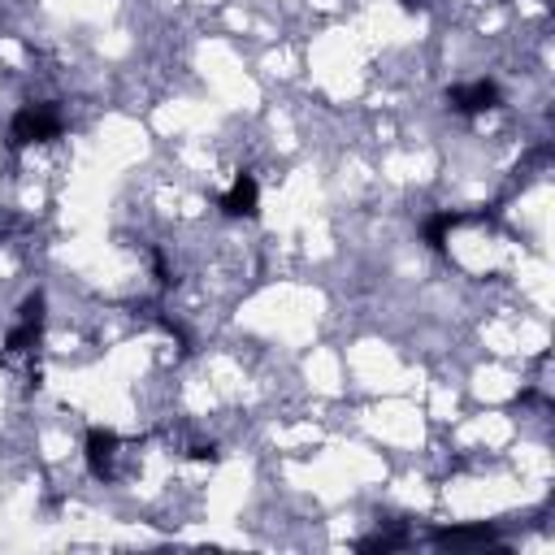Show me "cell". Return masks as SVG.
I'll return each mask as SVG.
<instances>
[{
  "label": "cell",
  "instance_id": "obj_1",
  "mask_svg": "<svg viewBox=\"0 0 555 555\" xmlns=\"http://www.w3.org/2000/svg\"><path fill=\"white\" fill-rule=\"evenodd\" d=\"M57 131H61V118L48 105L22 109L18 122H14V139H18V144H48V139H57Z\"/></svg>",
  "mask_w": 555,
  "mask_h": 555
},
{
  "label": "cell",
  "instance_id": "obj_2",
  "mask_svg": "<svg viewBox=\"0 0 555 555\" xmlns=\"http://www.w3.org/2000/svg\"><path fill=\"white\" fill-rule=\"evenodd\" d=\"M122 443H118V434H92V443H87V464H92V473L100 477V482H113L118 477V464H122Z\"/></svg>",
  "mask_w": 555,
  "mask_h": 555
},
{
  "label": "cell",
  "instance_id": "obj_3",
  "mask_svg": "<svg viewBox=\"0 0 555 555\" xmlns=\"http://www.w3.org/2000/svg\"><path fill=\"white\" fill-rule=\"evenodd\" d=\"M495 100H499V92H495V83H473V87H456L451 92V105H456L460 113H482V109H495Z\"/></svg>",
  "mask_w": 555,
  "mask_h": 555
},
{
  "label": "cell",
  "instance_id": "obj_4",
  "mask_svg": "<svg viewBox=\"0 0 555 555\" xmlns=\"http://www.w3.org/2000/svg\"><path fill=\"white\" fill-rule=\"evenodd\" d=\"M226 213H235V217H248V213H256V183L248 174H239L235 178V187L226 191Z\"/></svg>",
  "mask_w": 555,
  "mask_h": 555
}]
</instances>
